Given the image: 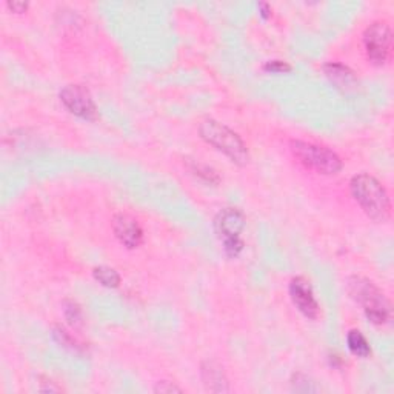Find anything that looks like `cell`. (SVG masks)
I'll use <instances>...</instances> for the list:
<instances>
[{
	"label": "cell",
	"mask_w": 394,
	"mask_h": 394,
	"mask_svg": "<svg viewBox=\"0 0 394 394\" xmlns=\"http://www.w3.org/2000/svg\"><path fill=\"white\" fill-rule=\"evenodd\" d=\"M353 199L363 209V213L376 222H385L391 214V200L385 187L367 172L356 175L350 182Z\"/></svg>",
	"instance_id": "cell-1"
},
{
	"label": "cell",
	"mask_w": 394,
	"mask_h": 394,
	"mask_svg": "<svg viewBox=\"0 0 394 394\" xmlns=\"http://www.w3.org/2000/svg\"><path fill=\"white\" fill-rule=\"evenodd\" d=\"M199 134L208 145L225 155L236 165H247L249 152L242 138L227 125L214 119H207L199 125Z\"/></svg>",
	"instance_id": "cell-2"
},
{
	"label": "cell",
	"mask_w": 394,
	"mask_h": 394,
	"mask_svg": "<svg viewBox=\"0 0 394 394\" xmlns=\"http://www.w3.org/2000/svg\"><path fill=\"white\" fill-rule=\"evenodd\" d=\"M347 290L353 299L362 306L365 316H367V319L371 323L383 325L390 319V301L368 279L361 276L350 277L347 282Z\"/></svg>",
	"instance_id": "cell-3"
},
{
	"label": "cell",
	"mask_w": 394,
	"mask_h": 394,
	"mask_svg": "<svg viewBox=\"0 0 394 394\" xmlns=\"http://www.w3.org/2000/svg\"><path fill=\"white\" fill-rule=\"evenodd\" d=\"M290 150L294 159L304 165L306 170H311L317 175L334 176L341 172L343 163L342 159L328 147L317 145L313 142L293 140L290 143Z\"/></svg>",
	"instance_id": "cell-4"
},
{
	"label": "cell",
	"mask_w": 394,
	"mask_h": 394,
	"mask_svg": "<svg viewBox=\"0 0 394 394\" xmlns=\"http://www.w3.org/2000/svg\"><path fill=\"white\" fill-rule=\"evenodd\" d=\"M247 225L244 213L237 208H224L214 217V233L222 240L224 252L228 257H237L245 247L242 233Z\"/></svg>",
	"instance_id": "cell-5"
},
{
	"label": "cell",
	"mask_w": 394,
	"mask_h": 394,
	"mask_svg": "<svg viewBox=\"0 0 394 394\" xmlns=\"http://www.w3.org/2000/svg\"><path fill=\"white\" fill-rule=\"evenodd\" d=\"M362 42L367 59L373 65L382 66L388 63L393 51V31L387 22H373L367 30L363 31Z\"/></svg>",
	"instance_id": "cell-6"
},
{
	"label": "cell",
	"mask_w": 394,
	"mask_h": 394,
	"mask_svg": "<svg viewBox=\"0 0 394 394\" xmlns=\"http://www.w3.org/2000/svg\"><path fill=\"white\" fill-rule=\"evenodd\" d=\"M61 102L74 116L83 120H95L99 116L98 107L91 93L82 85H66L61 91Z\"/></svg>",
	"instance_id": "cell-7"
},
{
	"label": "cell",
	"mask_w": 394,
	"mask_h": 394,
	"mask_svg": "<svg viewBox=\"0 0 394 394\" xmlns=\"http://www.w3.org/2000/svg\"><path fill=\"white\" fill-rule=\"evenodd\" d=\"M290 296L291 301L296 305V309L299 310L305 317L309 319H317L319 316V304L313 291L311 284L306 281L305 277H294L290 282Z\"/></svg>",
	"instance_id": "cell-8"
},
{
	"label": "cell",
	"mask_w": 394,
	"mask_h": 394,
	"mask_svg": "<svg viewBox=\"0 0 394 394\" xmlns=\"http://www.w3.org/2000/svg\"><path fill=\"white\" fill-rule=\"evenodd\" d=\"M113 232L119 242L128 249L139 248L143 242V229L136 219L130 214H116L113 219Z\"/></svg>",
	"instance_id": "cell-9"
},
{
	"label": "cell",
	"mask_w": 394,
	"mask_h": 394,
	"mask_svg": "<svg viewBox=\"0 0 394 394\" xmlns=\"http://www.w3.org/2000/svg\"><path fill=\"white\" fill-rule=\"evenodd\" d=\"M200 376L204 380V385L208 391L213 393H225L228 391V379L224 373V368L214 361H207L202 363Z\"/></svg>",
	"instance_id": "cell-10"
},
{
	"label": "cell",
	"mask_w": 394,
	"mask_h": 394,
	"mask_svg": "<svg viewBox=\"0 0 394 394\" xmlns=\"http://www.w3.org/2000/svg\"><path fill=\"white\" fill-rule=\"evenodd\" d=\"M323 71L338 88L342 90H351L358 85V78H356L354 73L348 68L347 65H342L338 62H330L323 66Z\"/></svg>",
	"instance_id": "cell-11"
},
{
	"label": "cell",
	"mask_w": 394,
	"mask_h": 394,
	"mask_svg": "<svg viewBox=\"0 0 394 394\" xmlns=\"http://www.w3.org/2000/svg\"><path fill=\"white\" fill-rule=\"evenodd\" d=\"M348 350L359 358H368L371 353V347L367 341V338L359 330H351L347 336Z\"/></svg>",
	"instance_id": "cell-12"
},
{
	"label": "cell",
	"mask_w": 394,
	"mask_h": 394,
	"mask_svg": "<svg viewBox=\"0 0 394 394\" xmlns=\"http://www.w3.org/2000/svg\"><path fill=\"white\" fill-rule=\"evenodd\" d=\"M93 276L102 286L107 288H118L120 285V274L111 266L100 265L93 270Z\"/></svg>",
	"instance_id": "cell-13"
},
{
	"label": "cell",
	"mask_w": 394,
	"mask_h": 394,
	"mask_svg": "<svg viewBox=\"0 0 394 394\" xmlns=\"http://www.w3.org/2000/svg\"><path fill=\"white\" fill-rule=\"evenodd\" d=\"M53 336L54 339L59 342L61 345H63L65 348H70V350H81L82 345L78 342V339L74 338V336H71V333L68 330H65L63 326H54L53 330Z\"/></svg>",
	"instance_id": "cell-14"
},
{
	"label": "cell",
	"mask_w": 394,
	"mask_h": 394,
	"mask_svg": "<svg viewBox=\"0 0 394 394\" xmlns=\"http://www.w3.org/2000/svg\"><path fill=\"white\" fill-rule=\"evenodd\" d=\"M63 313L66 321L70 322V325L73 326H81L83 323V316H82V310L79 304H76L74 301H65L63 302Z\"/></svg>",
	"instance_id": "cell-15"
},
{
	"label": "cell",
	"mask_w": 394,
	"mask_h": 394,
	"mask_svg": "<svg viewBox=\"0 0 394 394\" xmlns=\"http://www.w3.org/2000/svg\"><path fill=\"white\" fill-rule=\"evenodd\" d=\"M190 170L193 171V175L199 176L200 179H204L205 182H209V184H217L219 182L217 172L213 168H209L208 165H204V163H199V162L193 160L190 165Z\"/></svg>",
	"instance_id": "cell-16"
},
{
	"label": "cell",
	"mask_w": 394,
	"mask_h": 394,
	"mask_svg": "<svg viewBox=\"0 0 394 394\" xmlns=\"http://www.w3.org/2000/svg\"><path fill=\"white\" fill-rule=\"evenodd\" d=\"M291 385L294 391H302V393L317 391V388L313 385V382L306 376H304V374H296L291 380Z\"/></svg>",
	"instance_id": "cell-17"
},
{
	"label": "cell",
	"mask_w": 394,
	"mask_h": 394,
	"mask_svg": "<svg viewBox=\"0 0 394 394\" xmlns=\"http://www.w3.org/2000/svg\"><path fill=\"white\" fill-rule=\"evenodd\" d=\"M264 70L268 73H286L291 70V66L284 61H270L264 65Z\"/></svg>",
	"instance_id": "cell-18"
},
{
	"label": "cell",
	"mask_w": 394,
	"mask_h": 394,
	"mask_svg": "<svg viewBox=\"0 0 394 394\" xmlns=\"http://www.w3.org/2000/svg\"><path fill=\"white\" fill-rule=\"evenodd\" d=\"M155 391L156 393H182V388L175 385L172 382L162 380V382H157V385L155 387Z\"/></svg>",
	"instance_id": "cell-19"
},
{
	"label": "cell",
	"mask_w": 394,
	"mask_h": 394,
	"mask_svg": "<svg viewBox=\"0 0 394 394\" xmlns=\"http://www.w3.org/2000/svg\"><path fill=\"white\" fill-rule=\"evenodd\" d=\"M6 6H8L9 9H11L13 13L22 14V13H25V11H26L28 6H30V4H28V2H8V4H6Z\"/></svg>",
	"instance_id": "cell-20"
},
{
	"label": "cell",
	"mask_w": 394,
	"mask_h": 394,
	"mask_svg": "<svg viewBox=\"0 0 394 394\" xmlns=\"http://www.w3.org/2000/svg\"><path fill=\"white\" fill-rule=\"evenodd\" d=\"M259 13H261V16L264 19H268L271 17V13H273V8L270 4H265V2H261L259 4Z\"/></svg>",
	"instance_id": "cell-21"
}]
</instances>
